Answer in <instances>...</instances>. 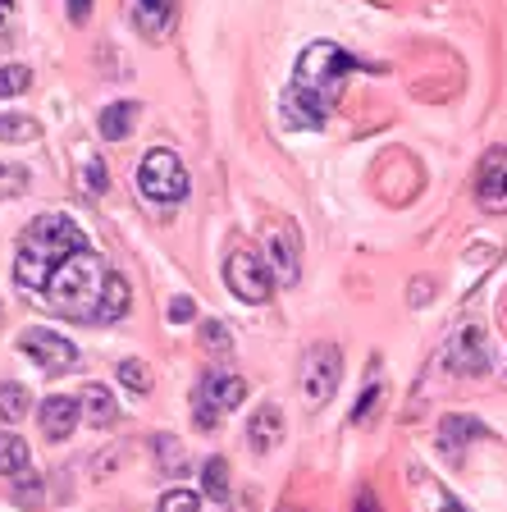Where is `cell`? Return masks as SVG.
Instances as JSON below:
<instances>
[{
	"instance_id": "6da1fadb",
	"label": "cell",
	"mask_w": 507,
	"mask_h": 512,
	"mask_svg": "<svg viewBox=\"0 0 507 512\" xmlns=\"http://www.w3.org/2000/svg\"><path fill=\"white\" fill-rule=\"evenodd\" d=\"M352 69H357V60H352L338 42H311L307 51L297 55L293 83H288L284 101H279L284 124H293V128H320L325 124L329 110H334V101L343 96V83H348Z\"/></svg>"
},
{
	"instance_id": "7a4b0ae2",
	"label": "cell",
	"mask_w": 507,
	"mask_h": 512,
	"mask_svg": "<svg viewBox=\"0 0 507 512\" xmlns=\"http://www.w3.org/2000/svg\"><path fill=\"white\" fill-rule=\"evenodd\" d=\"M87 247V234L78 229L69 215H37L19 234V256H14V284L28 293V298L42 302L51 275L78 256Z\"/></svg>"
},
{
	"instance_id": "3957f363",
	"label": "cell",
	"mask_w": 507,
	"mask_h": 512,
	"mask_svg": "<svg viewBox=\"0 0 507 512\" xmlns=\"http://www.w3.org/2000/svg\"><path fill=\"white\" fill-rule=\"evenodd\" d=\"M106 261L92 252V247H83L78 256H69L60 270L51 275V284H46V307L60 311V316L69 320H96V311H101V293H106Z\"/></svg>"
},
{
	"instance_id": "277c9868",
	"label": "cell",
	"mask_w": 507,
	"mask_h": 512,
	"mask_svg": "<svg viewBox=\"0 0 507 512\" xmlns=\"http://www.w3.org/2000/svg\"><path fill=\"white\" fill-rule=\"evenodd\" d=\"M224 284H229V293L238 302H247V307H261V302L275 298V270H270V261H265L252 243L229 252V261H224Z\"/></svg>"
},
{
	"instance_id": "5b68a950",
	"label": "cell",
	"mask_w": 507,
	"mask_h": 512,
	"mask_svg": "<svg viewBox=\"0 0 507 512\" xmlns=\"http://www.w3.org/2000/svg\"><path fill=\"white\" fill-rule=\"evenodd\" d=\"M247 398V380L233 371H206L197 384V394H192V421L197 430H215L220 426V416L233 412V407Z\"/></svg>"
},
{
	"instance_id": "8992f818",
	"label": "cell",
	"mask_w": 507,
	"mask_h": 512,
	"mask_svg": "<svg viewBox=\"0 0 507 512\" xmlns=\"http://www.w3.org/2000/svg\"><path fill=\"white\" fill-rule=\"evenodd\" d=\"M138 188L147 202H183L188 197V170L169 147H151L138 165Z\"/></svg>"
},
{
	"instance_id": "52a82bcc",
	"label": "cell",
	"mask_w": 507,
	"mask_h": 512,
	"mask_svg": "<svg viewBox=\"0 0 507 512\" xmlns=\"http://www.w3.org/2000/svg\"><path fill=\"white\" fill-rule=\"evenodd\" d=\"M343 380V352L338 343H311L307 357H302V394L311 403H329Z\"/></svg>"
},
{
	"instance_id": "ba28073f",
	"label": "cell",
	"mask_w": 507,
	"mask_h": 512,
	"mask_svg": "<svg viewBox=\"0 0 507 512\" xmlns=\"http://www.w3.org/2000/svg\"><path fill=\"white\" fill-rule=\"evenodd\" d=\"M265 261L275 270V284H297L302 275V238H297V224L293 220H279L270 224V234H265Z\"/></svg>"
},
{
	"instance_id": "9c48e42d",
	"label": "cell",
	"mask_w": 507,
	"mask_h": 512,
	"mask_svg": "<svg viewBox=\"0 0 507 512\" xmlns=\"http://www.w3.org/2000/svg\"><path fill=\"white\" fill-rule=\"evenodd\" d=\"M19 352L23 357H32L37 371H46V375H60V371H69V366L78 362V348L64 339V334H55V330H23L19 334Z\"/></svg>"
},
{
	"instance_id": "30bf717a",
	"label": "cell",
	"mask_w": 507,
	"mask_h": 512,
	"mask_svg": "<svg viewBox=\"0 0 507 512\" xmlns=\"http://www.w3.org/2000/svg\"><path fill=\"white\" fill-rule=\"evenodd\" d=\"M476 202L489 215H507V147H489L476 170Z\"/></svg>"
},
{
	"instance_id": "8fae6325",
	"label": "cell",
	"mask_w": 507,
	"mask_h": 512,
	"mask_svg": "<svg viewBox=\"0 0 507 512\" xmlns=\"http://www.w3.org/2000/svg\"><path fill=\"white\" fill-rule=\"evenodd\" d=\"M444 362L453 366L457 375H485L489 366H494V352H489L485 334H480L476 325H471V330H457L453 339H448Z\"/></svg>"
},
{
	"instance_id": "7c38bea8",
	"label": "cell",
	"mask_w": 507,
	"mask_h": 512,
	"mask_svg": "<svg viewBox=\"0 0 507 512\" xmlns=\"http://www.w3.org/2000/svg\"><path fill=\"white\" fill-rule=\"evenodd\" d=\"M128 23L147 37V42H165L174 23H179V0H124Z\"/></svg>"
},
{
	"instance_id": "4fadbf2b",
	"label": "cell",
	"mask_w": 507,
	"mask_h": 512,
	"mask_svg": "<svg viewBox=\"0 0 507 512\" xmlns=\"http://www.w3.org/2000/svg\"><path fill=\"white\" fill-rule=\"evenodd\" d=\"M37 421H42V435L51 439V444H64V439L78 430V421H83V403L69 394H51L37 407Z\"/></svg>"
},
{
	"instance_id": "5bb4252c",
	"label": "cell",
	"mask_w": 507,
	"mask_h": 512,
	"mask_svg": "<svg viewBox=\"0 0 507 512\" xmlns=\"http://www.w3.org/2000/svg\"><path fill=\"white\" fill-rule=\"evenodd\" d=\"M284 435H288V426L275 403L256 407V412L247 416V444H252V453H275V448L284 444Z\"/></svg>"
},
{
	"instance_id": "9a60e30c",
	"label": "cell",
	"mask_w": 507,
	"mask_h": 512,
	"mask_svg": "<svg viewBox=\"0 0 507 512\" xmlns=\"http://www.w3.org/2000/svg\"><path fill=\"white\" fill-rule=\"evenodd\" d=\"M78 403H83V421L96 426V430H106V426L119 421V403H115V394H110L106 384H87Z\"/></svg>"
},
{
	"instance_id": "2e32d148",
	"label": "cell",
	"mask_w": 507,
	"mask_h": 512,
	"mask_svg": "<svg viewBox=\"0 0 507 512\" xmlns=\"http://www.w3.org/2000/svg\"><path fill=\"white\" fill-rule=\"evenodd\" d=\"M138 101H110L101 115H96V128H101V138L106 142H119V138H128L133 133V124H138Z\"/></svg>"
},
{
	"instance_id": "e0dca14e",
	"label": "cell",
	"mask_w": 507,
	"mask_h": 512,
	"mask_svg": "<svg viewBox=\"0 0 507 512\" xmlns=\"http://www.w3.org/2000/svg\"><path fill=\"white\" fill-rule=\"evenodd\" d=\"M480 435H485V426H480L476 416H444V426H439V448H444L448 458H457L466 439H480Z\"/></svg>"
},
{
	"instance_id": "ac0fdd59",
	"label": "cell",
	"mask_w": 507,
	"mask_h": 512,
	"mask_svg": "<svg viewBox=\"0 0 507 512\" xmlns=\"http://www.w3.org/2000/svg\"><path fill=\"white\" fill-rule=\"evenodd\" d=\"M128 302H133V288H128L124 275H110L106 279V293H101V311H96V325H110V320H119L128 311Z\"/></svg>"
},
{
	"instance_id": "d6986e66",
	"label": "cell",
	"mask_w": 507,
	"mask_h": 512,
	"mask_svg": "<svg viewBox=\"0 0 507 512\" xmlns=\"http://www.w3.org/2000/svg\"><path fill=\"white\" fill-rule=\"evenodd\" d=\"M28 439L19 435H0V476H23L28 471Z\"/></svg>"
},
{
	"instance_id": "ffe728a7",
	"label": "cell",
	"mask_w": 507,
	"mask_h": 512,
	"mask_svg": "<svg viewBox=\"0 0 507 512\" xmlns=\"http://www.w3.org/2000/svg\"><path fill=\"white\" fill-rule=\"evenodd\" d=\"M37 138H42V124L32 115H19V110L0 115V142H37Z\"/></svg>"
},
{
	"instance_id": "44dd1931",
	"label": "cell",
	"mask_w": 507,
	"mask_h": 512,
	"mask_svg": "<svg viewBox=\"0 0 507 512\" xmlns=\"http://www.w3.org/2000/svg\"><path fill=\"white\" fill-rule=\"evenodd\" d=\"M28 407H32V394L23 389V384H0V421H5V426L23 421Z\"/></svg>"
},
{
	"instance_id": "7402d4cb",
	"label": "cell",
	"mask_w": 507,
	"mask_h": 512,
	"mask_svg": "<svg viewBox=\"0 0 507 512\" xmlns=\"http://www.w3.org/2000/svg\"><path fill=\"white\" fill-rule=\"evenodd\" d=\"M201 494L215 499V503L229 499V462L224 458H211L206 467H201Z\"/></svg>"
},
{
	"instance_id": "603a6c76",
	"label": "cell",
	"mask_w": 507,
	"mask_h": 512,
	"mask_svg": "<svg viewBox=\"0 0 507 512\" xmlns=\"http://www.w3.org/2000/svg\"><path fill=\"white\" fill-rule=\"evenodd\" d=\"M119 384H124V389H133V394H151L156 375H151V366H147V362L128 357V362H119Z\"/></svg>"
},
{
	"instance_id": "cb8c5ba5",
	"label": "cell",
	"mask_w": 507,
	"mask_h": 512,
	"mask_svg": "<svg viewBox=\"0 0 507 512\" xmlns=\"http://www.w3.org/2000/svg\"><path fill=\"white\" fill-rule=\"evenodd\" d=\"M32 87V69L28 64H0V96H19Z\"/></svg>"
},
{
	"instance_id": "d4e9b609",
	"label": "cell",
	"mask_w": 507,
	"mask_h": 512,
	"mask_svg": "<svg viewBox=\"0 0 507 512\" xmlns=\"http://www.w3.org/2000/svg\"><path fill=\"white\" fill-rule=\"evenodd\" d=\"M201 348L206 352H229L233 348L229 325H224V320H201Z\"/></svg>"
},
{
	"instance_id": "484cf974",
	"label": "cell",
	"mask_w": 507,
	"mask_h": 512,
	"mask_svg": "<svg viewBox=\"0 0 507 512\" xmlns=\"http://www.w3.org/2000/svg\"><path fill=\"white\" fill-rule=\"evenodd\" d=\"M380 398H384V389H380V380H370V389L361 394V403L352 407V426H370V416H375V407H380Z\"/></svg>"
},
{
	"instance_id": "4316f807",
	"label": "cell",
	"mask_w": 507,
	"mask_h": 512,
	"mask_svg": "<svg viewBox=\"0 0 507 512\" xmlns=\"http://www.w3.org/2000/svg\"><path fill=\"white\" fill-rule=\"evenodd\" d=\"M156 512H201V499L192 490H165Z\"/></svg>"
},
{
	"instance_id": "83f0119b",
	"label": "cell",
	"mask_w": 507,
	"mask_h": 512,
	"mask_svg": "<svg viewBox=\"0 0 507 512\" xmlns=\"http://www.w3.org/2000/svg\"><path fill=\"white\" fill-rule=\"evenodd\" d=\"M23 188H28V170L23 165H0V197H14Z\"/></svg>"
},
{
	"instance_id": "f1b7e54d",
	"label": "cell",
	"mask_w": 507,
	"mask_h": 512,
	"mask_svg": "<svg viewBox=\"0 0 507 512\" xmlns=\"http://www.w3.org/2000/svg\"><path fill=\"white\" fill-rule=\"evenodd\" d=\"M83 183H87V192H92V197H101V192L110 188V174H106V165H101V160H87Z\"/></svg>"
},
{
	"instance_id": "f546056e",
	"label": "cell",
	"mask_w": 507,
	"mask_h": 512,
	"mask_svg": "<svg viewBox=\"0 0 507 512\" xmlns=\"http://www.w3.org/2000/svg\"><path fill=\"white\" fill-rule=\"evenodd\" d=\"M192 316H197L192 298H183V293H179V298H169V307H165V320H169V325H188Z\"/></svg>"
},
{
	"instance_id": "4dcf8cb0",
	"label": "cell",
	"mask_w": 507,
	"mask_h": 512,
	"mask_svg": "<svg viewBox=\"0 0 507 512\" xmlns=\"http://www.w3.org/2000/svg\"><path fill=\"white\" fill-rule=\"evenodd\" d=\"M156 453H160V462H165V467H183V448H179V439L160 435V439H156Z\"/></svg>"
},
{
	"instance_id": "1f68e13d",
	"label": "cell",
	"mask_w": 507,
	"mask_h": 512,
	"mask_svg": "<svg viewBox=\"0 0 507 512\" xmlns=\"http://www.w3.org/2000/svg\"><path fill=\"white\" fill-rule=\"evenodd\" d=\"M357 512H380V503H375V490H370V485H361L357 490Z\"/></svg>"
},
{
	"instance_id": "d6a6232c",
	"label": "cell",
	"mask_w": 507,
	"mask_h": 512,
	"mask_svg": "<svg viewBox=\"0 0 507 512\" xmlns=\"http://www.w3.org/2000/svg\"><path fill=\"white\" fill-rule=\"evenodd\" d=\"M87 14H92V0H69V19L74 23H87Z\"/></svg>"
},
{
	"instance_id": "836d02e7",
	"label": "cell",
	"mask_w": 507,
	"mask_h": 512,
	"mask_svg": "<svg viewBox=\"0 0 507 512\" xmlns=\"http://www.w3.org/2000/svg\"><path fill=\"white\" fill-rule=\"evenodd\" d=\"M439 512H466V508L453 499V494H439Z\"/></svg>"
},
{
	"instance_id": "e575fe53",
	"label": "cell",
	"mask_w": 507,
	"mask_h": 512,
	"mask_svg": "<svg viewBox=\"0 0 507 512\" xmlns=\"http://www.w3.org/2000/svg\"><path fill=\"white\" fill-rule=\"evenodd\" d=\"M279 512H302V508H279Z\"/></svg>"
}]
</instances>
